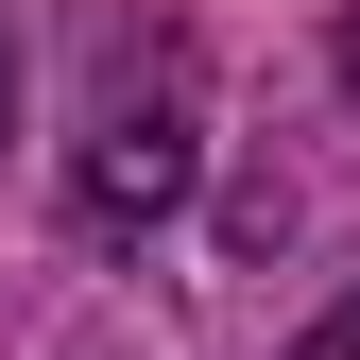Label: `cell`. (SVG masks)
I'll list each match as a JSON object with an SVG mask.
<instances>
[{
    "mask_svg": "<svg viewBox=\"0 0 360 360\" xmlns=\"http://www.w3.org/2000/svg\"><path fill=\"white\" fill-rule=\"evenodd\" d=\"M189 206V52H103L69 138V223L86 240H138V223Z\"/></svg>",
    "mask_w": 360,
    "mask_h": 360,
    "instance_id": "1",
    "label": "cell"
},
{
    "mask_svg": "<svg viewBox=\"0 0 360 360\" xmlns=\"http://www.w3.org/2000/svg\"><path fill=\"white\" fill-rule=\"evenodd\" d=\"M292 360H360V309H326V326H309V343H292Z\"/></svg>",
    "mask_w": 360,
    "mask_h": 360,
    "instance_id": "2",
    "label": "cell"
},
{
    "mask_svg": "<svg viewBox=\"0 0 360 360\" xmlns=\"http://www.w3.org/2000/svg\"><path fill=\"white\" fill-rule=\"evenodd\" d=\"M0 120H18V52H0Z\"/></svg>",
    "mask_w": 360,
    "mask_h": 360,
    "instance_id": "3",
    "label": "cell"
}]
</instances>
